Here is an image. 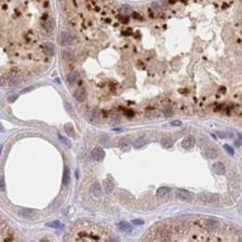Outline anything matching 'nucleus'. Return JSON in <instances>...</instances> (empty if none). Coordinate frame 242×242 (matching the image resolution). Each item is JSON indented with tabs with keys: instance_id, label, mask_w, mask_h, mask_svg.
<instances>
[{
	"instance_id": "obj_1",
	"label": "nucleus",
	"mask_w": 242,
	"mask_h": 242,
	"mask_svg": "<svg viewBox=\"0 0 242 242\" xmlns=\"http://www.w3.org/2000/svg\"><path fill=\"white\" fill-rule=\"evenodd\" d=\"M54 29L45 0H0V76L40 69L49 58L44 38Z\"/></svg>"
},
{
	"instance_id": "obj_2",
	"label": "nucleus",
	"mask_w": 242,
	"mask_h": 242,
	"mask_svg": "<svg viewBox=\"0 0 242 242\" xmlns=\"http://www.w3.org/2000/svg\"><path fill=\"white\" fill-rule=\"evenodd\" d=\"M233 225L209 217H181L160 222L144 234L143 241H241Z\"/></svg>"
},
{
	"instance_id": "obj_3",
	"label": "nucleus",
	"mask_w": 242,
	"mask_h": 242,
	"mask_svg": "<svg viewBox=\"0 0 242 242\" xmlns=\"http://www.w3.org/2000/svg\"><path fill=\"white\" fill-rule=\"evenodd\" d=\"M112 234L105 227L99 224L89 222V221H80L73 225L68 233H66L67 241H111Z\"/></svg>"
},
{
	"instance_id": "obj_4",
	"label": "nucleus",
	"mask_w": 242,
	"mask_h": 242,
	"mask_svg": "<svg viewBox=\"0 0 242 242\" xmlns=\"http://www.w3.org/2000/svg\"><path fill=\"white\" fill-rule=\"evenodd\" d=\"M19 238L1 217H0V241H18Z\"/></svg>"
},
{
	"instance_id": "obj_5",
	"label": "nucleus",
	"mask_w": 242,
	"mask_h": 242,
	"mask_svg": "<svg viewBox=\"0 0 242 242\" xmlns=\"http://www.w3.org/2000/svg\"><path fill=\"white\" fill-rule=\"evenodd\" d=\"M59 42L62 46L68 47V46H73L75 44V38L73 37V35L68 31H62L60 37H59Z\"/></svg>"
},
{
	"instance_id": "obj_6",
	"label": "nucleus",
	"mask_w": 242,
	"mask_h": 242,
	"mask_svg": "<svg viewBox=\"0 0 242 242\" xmlns=\"http://www.w3.org/2000/svg\"><path fill=\"white\" fill-rule=\"evenodd\" d=\"M176 198L180 201H186L190 202L193 199V194L191 192L186 191V190H178L176 191Z\"/></svg>"
},
{
	"instance_id": "obj_7",
	"label": "nucleus",
	"mask_w": 242,
	"mask_h": 242,
	"mask_svg": "<svg viewBox=\"0 0 242 242\" xmlns=\"http://www.w3.org/2000/svg\"><path fill=\"white\" fill-rule=\"evenodd\" d=\"M105 156V152L103 151L102 147H95L93 151H91V157L95 160V161H102Z\"/></svg>"
},
{
	"instance_id": "obj_8",
	"label": "nucleus",
	"mask_w": 242,
	"mask_h": 242,
	"mask_svg": "<svg viewBox=\"0 0 242 242\" xmlns=\"http://www.w3.org/2000/svg\"><path fill=\"white\" fill-rule=\"evenodd\" d=\"M203 154L208 157V158H215L219 156V152L214 146H209L206 147V150H204Z\"/></svg>"
},
{
	"instance_id": "obj_9",
	"label": "nucleus",
	"mask_w": 242,
	"mask_h": 242,
	"mask_svg": "<svg viewBox=\"0 0 242 242\" xmlns=\"http://www.w3.org/2000/svg\"><path fill=\"white\" fill-rule=\"evenodd\" d=\"M194 145H195V139L193 136H188L182 142V146L185 150H191L192 147H194Z\"/></svg>"
},
{
	"instance_id": "obj_10",
	"label": "nucleus",
	"mask_w": 242,
	"mask_h": 242,
	"mask_svg": "<svg viewBox=\"0 0 242 242\" xmlns=\"http://www.w3.org/2000/svg\"><path fill=\"white\" fill-rule=\"evenodd\" d=\"M74 97L76 98V101H78L79 103L84 102L85 98H86V91L85 89L83 88H78L74 91Z\"/></svg>"
},
{
	"instance_id": "obj_11",
	"label": "nucleus",
	"mask_w": 242,
	"mask_h": 242,
	"mask_svg": "<svg viewBox=\"0 0 242 242\" xmlns=\"http://www.w3.org/2000/svg\"><path fill=\"white\" fill-rule=\"evenodd\" d=\"M90 192H91V194H93L94 196H96V198H101V196H102V188H101L99 183H95V184H93V185H91V188H90Z\"/></svg>"
},
{
	"instance_id": "obj_12",
	"label": "nucleus",
	"mask_w": 242,
	"mask_h": 242,
	"mask_svg": "<svg viewBox=\"0 0 242 242\" xmlns=\"http://www.w3.org/2000/svg\"><path fill=\"white\" fill-rule=\"evenodd\" d=\"M103 186H104V190H105L106 193L113 192V190H114V188H115L113 181H111L109 178H107V180H105V181L103 182Z\"/></svg>"
},
{
	"instance_id": "obj_13",
	"label": "nucleus",
	"mask_w": 242,
	"mask_h": 242,
	"mask_svg": "<svg viewBox=\"0 0 242 242\" xmlns=\"http://www.w3.org/2000/svg\"><path fill=\"white\" fill-rule=\"evenodd\" d=\"M66 79H67V82H68L70 85H74V84L77 82V79H78V73H76V72H70V73H68L67 76H66Z\"/></svg>"
},
{
	"instance_id": "obj_14",
	"label": "nucleus",
	"mask_w": 242,
	"mask_h": 242,
	"mask_svg": "<svg viewBox=\"0 0 242 242\" xmlns=\"http://www.w3.org/2000/svg\"><path fill=\"white\" fill-rule=\"evenodd\" d=\"M213 171H214L217 174L222 175V174H224V173H225V166H224L223 163L217 162V163H215V164L213 165Z\"/></svg>"
},
{
	"instance_id": "obj_15",
	"label": "nucleus",
	"mask_w": 242,
	"mask_h": 242,
	"mask_svg": "<svg viewBox=\"0 0 242 242\" xmlns=\"http://www.w3.org/2000/svg\"><path fill=\"white\" fill-rule=\"evenodd\" d=\"M19 214H20L21 217H27V219H31V217H34L36 215V213H35L32 210H27V209H21V210H19Z\"/></svg>"
},
{
	"instance_id": "obj_16",
	"label": "nucleus",
	"mask_w": 242,
	"mask_h": 242,
	"mask_svg": "<svg viewBox=\"0 0 242 242\" xmlns=\"http://www.w3.org/2000/svg\"><path fill=\"white\" fill-rule=\"evenodd\" d=\"M117 227H118V229L121 230V231L126 232V233L132 231V227L129 225V223H127V222H119V223H117Z\"/></svg>"
},
{
	"instance_id": "obj_17",
	"label": "nucleus",
	"mask_w": 242,
	"mask_h": 242,
	"mask_svg": "<svg viewBox=\"0 0 242 242\" xmlns=\"http://www.w3.org/2000/svg\"><path fill=\"white\" fill-rule=\"evenodd\" d=\"M168 194H170V190H168V188H165V186H162L156 191V195L158 198H165Z\"/></svg>"
},
{
	"instance_id": "obj_18",
	"label": "nucleus",
	"mask_w": 242,
	"mask_h": 242,
	"mask_svg": "<svg viewBox=\"0 0 242 242\" xmlns=\"http://www.w3.org/2000/svg\"><path fill=\"white\" fill-rule=\"evenodd\" d=\"M173 144H174V142H173L172 139H170V137H166V139L162 140V146L164 149H171L173 146Z\"/></svg>"
},
{
	"instance_id": "obj_19",
	"label": "nucleus",
	"mask_w": 242,
	"mask_h": 242,
	"mask_svg": "<svg viewBox=\"0 0 242 242\" xmlns=\"http://www.w3.org/2000/svg\"><path fill=\"white\" fill-rule=\"evenodd\" d=\"M70 182V175H69V170L66 167L64 171V178H63V183L64 185H68Z\"/></svg>"
},
{
	"instance_id": "obj_20",
	"label": "nucleus",
	"mask_w": 242,
	"mask_h": 242,
	"mask_svg": "<svg viewBox=\"0 0 242 242\" xmlns=\"http://www.w3.org/2000/svg\"><path fill=\"white\" fill-rule=\"evenodd\" d=\"M146 144V139L145 137H141V139H137V140L134 142V147H136V149H139V147H142L143 145H145Z\"/></svg>"
},
{
	"instance_id": "obj_21",
	"label": "nucleus",
	"mask_w": 242,
	"mask_h": 242,
	"mask_svg": "<svg viewBox=\"0 0 242 242\" xmlns=\"http://www.w3.org/2000/svg\"><path fill=\"white\" fill-rule=\"evenodd\" d=\"M200 200L205 204H210L212 203V195H209V194H203L200 196Z\"/></svg>"
},
{
	"instance_id": "obj_22",
	"label": "nucleus",
	"mask_w": 242,
	"mask_h": 242,
	"mask_svg": "<svg viewBox=\"0 0 242 242\" xmlns=\"http://www.w3.org/2000/svg\"><path fill=\"white\" fill-rule=\"evenodd\" d=\"M163 113H164V115L167 116V117H171L172 115L174 114V111H173V108H172L171 106H165L164 109H163Z\"/></svg>"
},
{
	"instance_id": "obj_23",
	"label": "nucleus",
	"mask_w": 242,
	"mask_h": 242,
	"mask_svg": "<svg viewBox=\"0 0 242 242\" xmlns=\"http://www.w3.org/2000/svg\"><path fill=\"white\" fill-rule=\"evenodd\" d=\"M47 227H50V228H59V227H60V222H58V221L49 222V223H47Z\"/></svg>"
},
{
	"instance_id": "obj_24",
	"label": "nucleus",
	"mask_w": 242,
	"mask_h": 242,
	"mask_svg": "<svg viewBox=\"0 0 242 242\" xmlns=\"http://www.w3.org/2000/svg\"><path fill=\"white\" fill-rule=\"evenodd\" d=\"M5 189H6V185H5V178L1 176V178H0V191L3 192L5 191Z\"/></svg>"
},
{
	"instance_id": "obj_25",
	"label": "nucleus",
	"mask_w": 242,
	"mask_h": 242,
	"mask_svg": "<svg viewBox=\"0 0 242 242\" xmlns=\"http://www.w3.org/2000/svg\"><path fill=\"white\" fill-rule=\"evenodd\" d=\"M224 150H225V151H227V152H228L230 155H233V154H234L233 149H232L231 146H229V145H224Z\"/></svg>"
},
{
	"instance_id": "obj_26",
	"label": "nucleus",
	"mask_w": 242,
	"mask_h": 242,
	"mask_svg": "<svg viewBox=\"0 0 242 242\" xmlns=\"http://www.w3.org/2000/svg\"><path fill=\"white\" fill-rule=\"evenodd\" d=\"M72 129H73V128H72V126H70V125H66V132H67V133H68L70 136H74V132H73Z\"/></svg>"
},
{
	"instance_id": "obj_27",
	"label": "nucleus",
	"mask_w": 242,
	"mask_h": 242,
	"mask_svg": "<svg viewBox=\"0 0 242 242\" xmlns=\"http://www.w3.org/2000/svg\"><path fill=\"white\" fill-rule=\"evenodd\" d=\"M59 139H60V141H62V142H64V143H65V144H66V145H67V146H69V147L72 146V144H70V142H69V141H68V140H66L65 137H63L62 135H59Z\"/></svg>"
},
{
	"instance_id": "obj_28",
	"label": "nucleus",
	"mask_w": 242,
	"mask_h": 242,
	"mask_svg": "<svg viewBox=\"0 0 242 242\" xmlns=\"http://www.w3.org/2000/svg\"><path fill=\"white\" fill-rule=\"evenodd\" d=\"M17 97H18V95H17V94H15V95H10V96L8 97V101H9L10 103H13L17 99Z\"/></svg>"
},
{
	"instance_id": "obj_29",
	"label": "nucleus",
	"mask_w": 242,
	"mask_h": 242,
	"mask_svg": "<svg viewBox=\"0 0 242 242\" xmlns=\"http://www.w3.org/2000/svg\"><path fill=\"white\" fill-rule=\"evenodd\" d=\"M112 121H113L114 123H118V122H121V117L114 115V116H112Z\"/></svg>"
},
{
	"instance_id": "obj_30",
	"label": "nucleus",
	"mask_w": 242,
	"mask_h": 242,
	"mask_svg": "<svg viewBox=\"0 0 242 242\" xmlns=\"http://www.w3.org/2000/svg\"><path fill=\"white\" fill-rule=\"evenodd\" d=\"M217 136L221 137V139H225V137H227V134H225V133H222V132H219V133H217Z\"/></svg>"
},
{
	"instance_id": "obj_31",
	"label": "nucleus",
	"mask_w": 242,
	"mask_h": 242,
	"mask_svg": "<svg viewBox=\"0 0 242 242\" xmlns=\"http://www.w3.org/2000/svg\"><path fill=\"white\" fill-rule=\"evenodd\" d=\"M133 223H134V224H143L144 222H143L142 220H133Z\"/></svg>"
},
{
	"instance_id": "obj_32",
	"label": "nucleus",
	"mask_w": 242,
	"mask_h": 242,
	"mask_svg": "<svg viewBox=\"0 0 242 242\" xmlns=\"http://www.w3.org/2000/svg\"><path fill=\"white\" fill-rule=\"evenodd\" d=\"M171 124H172V125H175V126H180V125H181V122L176 121V122H172Z\"/></svg>"
},
{
	"instance_id": "obj_33",
	"label": "nucleus",
	"mask_w": 242,
	"mask_h": 242,
	"mask_svg": "<svg viewBox=\"0 0 242 242\" xmlns=\"http://www.w3.org/2000/svg\"><path fill=\"white\" fill-rule=\"evenodd\" d=\"M0 131H2V126H1V124H0Z\"/></svg>"
}]
</instances>
